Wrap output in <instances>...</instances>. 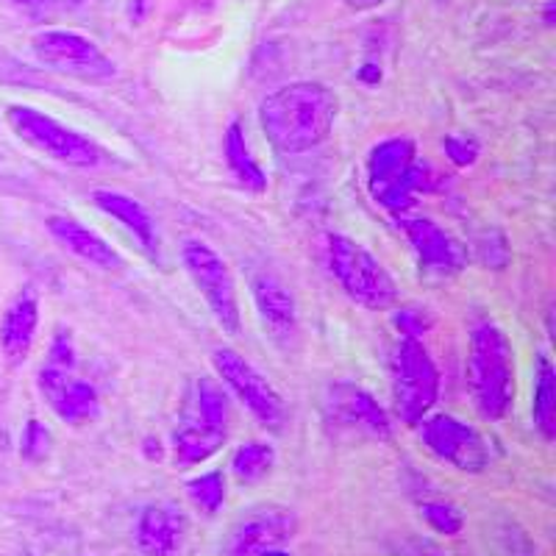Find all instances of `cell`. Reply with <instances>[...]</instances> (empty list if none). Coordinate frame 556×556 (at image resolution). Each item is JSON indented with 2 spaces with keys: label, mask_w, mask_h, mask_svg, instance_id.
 Listing matches in <instances>:
<instances>
[{
  "label": "cell",
  "mask_w": 556,
  "mask_h": 556,
  "mask_svg": "<svg viewBox=\"0 0 556 556\" xmlns=\"http://www.w3.org/2000/svg\"><path fill=\"white\" fill-rule=\"evenodd\" d=\"M181 260L192 285L201 290L203 301L212 309L215 320L220 323V329L226 334H237L240 331V301H237L235 278H231L226 262L220 260V253L208 248L206 242L190 240L184 242Z\"/></svg>",
  "instance_id": "obj_10"
},
{
  "label": "cell",
  "mask_w": 556,
  "mask_h": 556,
  "mask_svg": "<svg viewBox=\"0 0 556 556\" xmlns=\"http://www.w3.org/2000/svg\"><path fill=\"white\" fill-rule=\"evenodd\" d=\"M7 123L26 146L45 156L56 159L70 167H98L106 159L96 139L84 137L73 128L62 126L51 114L37 112L31 106H9Z\"/></svg>",
  "instance_id": "obj_7"
},
{
  "label": "cell",
  "mask_w": 556,
  "mask_h": 556,
  "mask_svg": "<svg viewBox=\"0 0 556 556\" xmlns=\"http://www.w3.org/2000/svg\"><path fill=\"white\" fill-rule=\"evenodd\" d=\"M367 187L390 215L404 217L420 192H434V170L417 162L415 139L390 137L367 156Z\"/></svg>",
  "instance_id": "obj_3"
},
{
  "label": "cell",
  "mask_w": 556,
  "mask_h": 556,
  "mask_svg": "<svg viewBox=\"0 0 556 556\" xmlns=\"http://www.w3.org/2000/svg\"><path fill=\"white\" fill-rule=\"evenodd\" d=\"M17 3H26V7H39V3H48V0H17Z\"/></svg>",
  "instance_id": "obj_35"
},
{
  "label": "cell",
  "mask_w": 556,
  "mask_h": 556,
  "mask_svg": "<svg viewBox=\"0 0 556 556\" xmlns=\"http://www.w3.org/2000/svg\"><path fill=\"white\" fill-rule=\"evenodd\" d=\"M190 540V518L173 501L142 509L137 520V548L142 556H178Z\"/></svg>",
  "instance_id": "obj_15"
},
{
  "label": "cell",
  "mask_w": 556,
  "mask_h": 556,
  "mask_svg": "<svg viewBox=\"0 0 556 556\" xmlns=\"http://www.w3.org/2000/svg\"><path fill=\"white\" fill-rule=\"evenodd\" d=\"M53 448L51 431L48 426L39 424V420H28L26 431H23V440H20V454L26 462H42L48 459Z\"/></svg>",
  "instance_id": "obj_26"
},
{
  "label": "cell",
  "mask_w": 556,
  "mask_h": 556,
  "mask_svg": "<svg viewBox=\"0 0 556 556\" xmlns=\"http://www.w3.org/2000/svg\"><path fill=\"white\" fill-rule=\"evenodd\" d=\"M37 381L42 399L67 426H87L101 415V399H98L96 387L78 376L76 348L64 329L53 337Z\"/></svg>",
  "instance_id": "obj_5"
},
{
  "label": "cell",
  "mask_w": 556,
  "mask_h": 556,
  "mask_svg": "<svg viewBox=\"0 0 556 556\" xmlns=\"http://www.w3.org/2000/svg\"><path fill=\"white\" fill-rule=\"evenodd\" d=\"M48 231H51L53 240L62 248H67L73 256H78L87 265L98 267V270L117 273L126 267L123 256L103 240L101 235H96L92 228H87L84 223L73 220V217L56 215L48 220Z\"/></svg>",
  "instance_id": "obj_17"
},
{
  "label": "cell",
  "mask_w": 556,
  "mask_h": 556,
  "mask_svg": "<svg viewBox=\"0 0 556 556\" xmlns=\"http://www.w3.org/2000/svg\"><path fill=\"white\" fill-rule=\"evenodd\" d=\"M468 379L479 415L490 424L504 420L515 401V354L493 323H481L470 334Z\"/></svg>",
  "instance_id": "obj_2"
},
{
  "label": "cell",
  "mask_w": 556,
  "mask_h": 556,
  "mask_svg": "<svg viewBox=\"0 0 556 556\" xmlns=\"http://www.w3.org/2000/svg\"><path fill=\"white\" fill-rule=\"evenodd\" d=\"M445 156L451 159V165H456V167H470V165H476V159H479V153H481V148H479V142H476V139H470V137H445Z\"/></svg>",
  "instance_id": "obj_27"
},
{
  "label": "cell",
  "mask_w": 556,
  "mask_h": 556,
  "mask_svg": "<svg viewBox=\"0 0 556 556\" xmlns=\"http://www.w3.org/2000/svg\"><path fill=\"white\" fill-rule=\"evenodd\" d=\"M265 556H292L290 551H285V548H276V551H267Z\"/></svg>",
  "instance_id": "obj_34"
},
{
  "label": "cell",
  "mask_w": 556,
  "mask_h": 556,
  "mask_svg": "<svg viewBox=\"0 0 556 556\" xmlns=\"http://www.w3.org/2000/svg\"><path fill=\"white\" fill-rule=\"evenodd\" d=\"M390 556H445L437 548L429 538H417V534H406V538L395 540L390 545Z\"/></svg>",
  "instance_id": "obj_28"
},
{
  "label": "cell",
  "mask_w": 556,
  "mask_h": 556,
  "mask_svg": "<svg viewBox=\"0 0 556 556\" xmlns=\"http://www.w3.org/2000/svg\"><path fill=\"white\" fill-rule=\"evenodd\" d=\"M348 9H354V12H370V9L384 7L387 0H342Z\"/></svg>",
  "instance_id": "obj_31"
},
{
  "label": "cell",
  "mask_w": 556,
  "mask_h": 556,
  "mask_svg": "<svg viewBox=\"0 0 556 556\" xmlns=\"http://www.w3.org/2000/svg\"><path fill=\"white\" fill-rule=\"evenodd\" d=\"M31 51L45 67L56 70L59 76L76 78V81L92 84V87L114 81L117 76L112 59L84 34L48 28L31 39Z\"/></svg>",
  "instance_id": "obj_9"
},
{
  "label": "cell",
  "mask_w": 556,
  "mask_h": 556,
  "mask_svg": "<svg viewBox=\"0 0 556 556\" xmlns=\"http://www.w3.org/2000/svg\"><path fill=\"white\" fill-rule=\"evenodd\" d=\"M420 515L429 523V529H434L437 534H445V538H454V534L465 529V515L454 504H448V501H426L420 506Z\"/></svg>",
  "instance_id": "obj_25"
},
{
  "label": "cell",
  "mask_w": 556,
  "mask_h": 556,
  "mask_svg": "<svg viewBox=\"0 0 556 556\" xmlns=\"http://www.w3.org/2000/svg\"><path fill=\"white\" fill-rule=\"evenodd\" d=\"M534 426L545 440L556 437V374L545 356H540L538 381H534Z\"/></svg>",
  "instance_id": "obj_22"
},
{
  "label": "cell",
  "mask_w": 556,
  "mask_h": 556,
  "mask_svg": "<svg viewBox=\"0 0 556 556\" xmlns=\"http://www.w3.org/2000/svg\"><path fill=\"white\" fill-rule=\"evenodd\" d=\"M420 437L426 448L462 473H481L490 465V445L473 426L451 415H434L420 420Z\"/></svg>",
  "instance_id": "obj_12"
},
{
  "label": "cell",
  "mask_w": 556,
  "mask_h": 556,
  "mask_svg": "<svg viewBox=\"0 0 556 556\" xmlns=\"http://www.w3.org/2000/svg\"><path fill=\"white\" fill-rule=\"evenodd\" d=\"M395 326L404 337H417L420 331L429 329V323H424V317L417 315V312H399L395 315Z\"/></svg>",
  "instance_id": "obj_29"
},
{
  "label": "cell",
  "mask_w": 556,
  "mask_h": 556,
  "mask_svg": "<svg viewBox=\"0 0 556 556\" xmlns=\"http://www.w3.org/2000/svg\"><path fill=\"white\" fill-rule=\"evenodd\" d=\"M231 426V401L212 379H198L184 406L181 424L173 431L170 448L178 468H195L226 445Z\"/></svg>",
  "instance_id": "obj_4"
},
{
  "label": "cell",
  "mask_w": 556,
  "mask_h": 556,
  "mask_svg": "<svg viewBox=\"0 0 556 556\" xmlns=\"http://www.w3.org/2000/svg\"><path fill=\"white\" fill-rule=\"evenodd\" d=\"M406 240L412 242L415 253L420 256L429 270L437 273H456L465 267L468 262V253L456 245L454 237H448L443 228L437 226L434 220H426V217H412L404 220Z\"/></svg>",
  "instance_id": "obj_18"
},
{
  "label": "cell",
  "mask_w": 556,
  "mask_h": 556,
  "mask_svg": "<svg viewBox=\"0 0 556 556\" xmlns=\"http://www.w3.org/2000/svg\"><path fill=\"white\" fill-rule=\"evenodd\" d=\"M337 121V96L326 84L295 81L276 89L260 106V123L281 153H306L326 142Z\"/></svg>",
  "instance_id": "obj_1"
},
{
  "label": "cell",
  "mask_w": 556,
  "mask_h": 556,
  "mask_svg": "<svg viewBox=\"0 0 556 556\" xmlns=\"http://www.w3.org/2000/svg\"><path fill=\"white\" fill-rule=\"evenodd\" d=\"M251 292L253 306L260 312L267 334L276 342H290L298 331V309L287 287L270 276H256Z\"/></svg>",
  "instance_id": "obj_19"
},
{
  "label": "cell",
  "mask_w": 556,
  "mask_h": 556,
  "mask_svg": "<svg viewBox=\"0 0 556 556\" xmlns=\"http://www.w3.org/2000/svg\"><path fill=\"white\" fill-rule=\"evenodd\" d=\"M273 465H276V451L267 443H248L237 448L235 459H231V470L242 484H260L270 476Z\"/></svg>",
  "instance_id": "obj_23"
},
{
  "label": "cell",
  "mask_w": 556,
  "mask_h": 556,
  "mask_svg": "<svg viewBox=\"0 0 556 556\" xmlns=\"http://www.w3.org/2000/svg\"><path fill=\"white\" fill-rule=\"evenodd\" d=\"M215 370L220 374L223 384L235 392L237 399L248 406L256 420L265 426L267 431H281L287 426V404L278 395L276 387L265 379V376L231 348H220L212 354Z\"/></svg>",
  "instance_id": "obj_11"
},
{
  "label": "cell",
  "mask_w": 556,
  "mask_h": 556,
  "mask_svg": "<svg viewBox=\"0 0 556 556\" xmlns=\"http://www.w3.org/2000/svg\"><path fill=\"white\" fill-rule=\"evenodd\" d=\"M184 490H187V498L192 501V506L203 515H217L226 504V476L217 473V470L195 476V479L187 481Z\"/></svg>",
  "instance_id": "obj_24"
},
{
  "label": "cell",
  "mask_w": 556,
  "mask_h": 556,
  "mask_svg": "<svg viewBox=\"0 0 556 556\" xmlns=\"http://www.w3.org/2000/svg\"><path fill=\"white\" fill-rule=\"evenodd\" d=\"M329 262L337 281L354 304L370 312H387L399 304V287L392 281L390 270L351 237H329Z\"/></svg>",
  "instance_id": "obj_6"
},
{
  "label": "cell",
  "mask_w": 556,
  "mask_h": 556,
  "mask_svg": "<svg viewBox=\"0 0 556 556\" xmlns=\"http://www.w3.org/2000/svg\"><path fill=\"white\" fill-rule=\"evenodd\" d=\"M440 395V374L417 337H404L392 354V406L406 426L426 420Z\"/></svg>",
  "instance_id": "obj_8"
},
{
  "label": "cell",
  "mask_w": 556,
  "mask_h": 556,
  "mask_svg": "<svg viewBox=\"0 0 556 556\" xmlns=\"http://www.w3.org/2000/svg\"><path fill=\"white\" fill-rule=\"evenodd\" d=\"M223 153H226V165L231 170V176L237 178L242 190L260 195V192L267 190V176L260 167L256 156H253L251 146H248L245 131H242L240 123H231L223 137Z\"/></svg>",
  "instance_id": "obj_21"
},
{
  "label": "cell",
  "mask_w": 556,
  "mask_h": 556,
  "mask_svg": "<svg viewBox=\"0 0 556 556\" xmlns=\"http://www.w3.org/2000/svg\"><path fill=\"white\" fill-rule=\"evenodd\" d=\"M326 417L345 434L370 437V440H390L392 426L370 392L354 384H337L329 390Z\"/></svg>",
  "instance_id": "obj_14"
},
{
  "label": "cell",
  "mask_w": 556,
  "mask_h": 556,
  "mask_svg": "<svg viewBox=\"0 0 556 556\" xmlns=\"http://www.w3.org/2000/svg\"><path fill=\"white\" fill-rule=\"evenodd\" d=\"M356 78H359L362 84H370V87H376V84L381 81V70L376 62H365L359 67V73H356Z\"/></svg>",
  "instance_id": "obj_30"
},
{
  "label": "cell",
  "mask_w": 556,
  "mask_h": 556,
  "mask_svg": "<svg viewBox=\"0 0 556 556\" xmlns=\"http://www.w3.org/2000/svg\"><path fill=\"white\" fill-rule=\"evenodd\" d=\"M92 201H96V206L101 208V212H106L109 217H114L117 223H123V226L131 231L134 237L139 240V245L146 248V251H156V226H153V217L151 212H148L146 206L139 201H134V198L123 195V192H112V190H98L96 195H92Z\"/></svg>",
  "instance_id": "obj_20"
},
{
  "label": "cell",
  "mask_w": 556,
  "mask_h": 556,
  "mask_svg": "<svg viewBox=\"0 0 556 556\" xmlns=\"http://www.w3.org/2000/svg\"><path fill=\"white\" fill-rule=\"evenodd\" d=\"M146 454L148 459H162V445L153 443V440H146Z\"/></svg>",
  "instance_id": "obj_32"
},
{
  "label": "cell",
  "mask_w": 556,
  "mask_h": 556,
  "mask_svg": "<svg viewBox=\"0 0 556 556\" xmlns=\"http://www.w3.org/2000/svg\"><path fill=\"white\" fill-rule=\"evenodd\" d=\"M298 531V518L290 509L267 506L245 515L226 540V556H265L267 551L290 543Z\"/></svg>",
  "instance_id": "obj_13"
},
{
  "label": "cell",
  "mask_w": 556,
  "mask_h": 556,
  "mask_svg": "<svg viewBox=\"0 0 556 556\" xmlns=\"http://www.w3.org/2000/svg\"><path fill=\"white\" fill-rule=\"evenodd\" d=\"M39 326V295L26 287L14 295L7 315L0 320V351L9 367H20L28 359Z\"/></svg>",
  "instance_id": "obj_16"
},
{
  "label": "cell",
  "mask_w": 556,
  "mask_h": 556,
  "mask_svg": "<svg viewBox=\"0 0 556 556\" xmlns=\"http://www.w3.org/2000/svg\"><path fill=\"white\" fill-rule=\"evenodd\" d=\"M554 9H556V3L551 0L548 7H545V23H548V26H554Z\"/></svg>",
  "instance_id": "obj_33"
}]
</instances>
